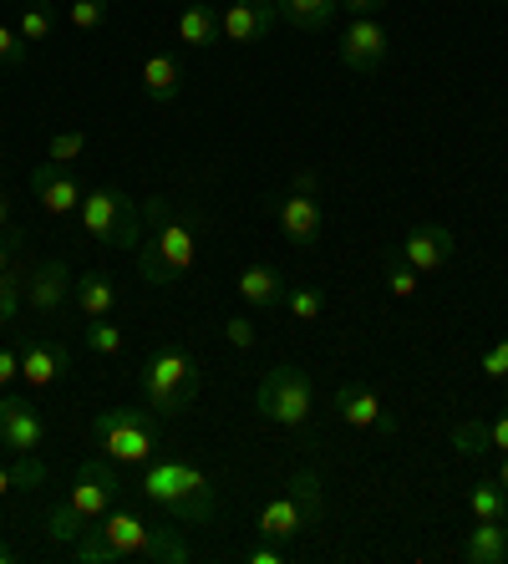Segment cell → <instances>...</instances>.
I'll return each mask as SVG.
<instances>
[{"instance_id":"6da1fadb","label":"cell","mask_w":508,"mask_h":564,"mask_svg":"<svg viewBox=\"0 0 508 564\" xmlns=\"http://www.w3.org/2000/svg\"><path fill=\"white\" fill-rule=\"evenodd\" d=\"M198 229L173 209L169 198H143V245H138V275L153 290H169L194 275Z\"/></svg>"},{"instance_id":"7a4b0ae2","label":"cell","mask_w":508,"mask_h":564,"mask_svg":"<svg viewBox=\"0 0 508 564\" xmlns=\"http://www.w3.org/2000/svg\"><path fill=\"white\" fill-rule=\"evenodd\" d=\"M138 494L153 503L163 519H179V524H214L219 519V488L198 463L188 458H153L138 468Z\"/></svg>"},{"instance_id":"3957f363","label":"cell","mask_w":508,"mask_h":564,"mask_svg":"<svg viewBox=\"0 0 508 564\" xmlns=\"http://www.w3.org/2000/svg\"><path fill=\"white\" fill-rule=\"evenodd\" d=\"M91 447L102 453V458H112L118 468H143V463L163 458V447H169V437H163V417L148 408H102L97 417H91Z\"/></svg>"},{"instance_id":"277c9868","label":"cell","mask_w":508,"mask_h":564,"mask_svg":"<svg viewBox=\"0 0 508 564\" xmlns=\"http://www.w3.org/2000/svg\"><path fill=\"white\" fill-rule=\"evenodd\" d=\"M321 519H326V488H321V473L295 468L285 478V488L260 509L255 534L270 539V544H295V539L305 534V529H315Z\"/></svg>"},{"instance_id":"5b68a950","label":"cell","mask_w":508,"mask_h":564,"mask_svg":"<svg viewBox=\"0 0 508 564\" xmlns=\"http://www.w3.org/2000/svg\"><path fill=\"white\" fill-rule=\"evenodd\" d=\"M138 387H143V408L158 417H183L194 408L198 387H204V367H198L188 351L179 346H158L148 351L143 371H138Z\"/></svg>"},{"instance_id":"8992f818","label":"cell","mask_w":508,"mask_h":564,"mask_svg":"<svg viewBox=\"0 0 508 564\" xmlns=\"http://www.w3.org/2000/svg\"><path fill=\"white\" fill-rule=\"evenodd\" d=\"M77 219H82V235L118 254H138V245H143V204L118 184L87 188Z\"/></svg>"},{"instance_id":"52a82bcc","label":"cell","mask_w":508,"mask_h":564,"mask_svg":"<svg viewBox=\"0 0 508 564\" xmlns=\"http://www.w3.org/2000/svg\"><path fill=\"white\" fill-rule=\"evenodd\" d=\"M255 412L274 427H285V433H300V427H311V412H315V387L311 377L290 361L270 367L255 387Z\"/></svg>"},{"instance_id":"ba28073f","label":"cell","mask_w":508,"mask_h":564,"mask_svg":"<svg viewBox=\"0 0 508 564\" xmlns=\"http://www.w3.org/2000/svg\"><path fill=\"white\" fill-rule=\"evenodd\" d=\"M72 509L87 519V524H97L102 513H112L122 503V473H118V463L112 458H87L77 473H72V484H66V494H62Z\"/></svg>"},{"instance_id":"9c48e42d","label":"cell","mask_w":508,"mask_h":564,"mask_svg":"<svg viewBox=\"0 0 508 564\" xmlns=\"http://www.w3.org/2000/svg\"><path fill=\"white\" fill-rule=\"evenodd\" d=\"M46 443H52V422L36 402L15 392L0 397V447H11V458H41Z\"/></svg>"},{"instance_id":"30bf717a","label":"cell","mask_w":508,"mask_h":564,"mask_svg":"<svg viewBox=\"0 0 508 564\" xmlns=\"http://www.w3.org/2000/svg\"><path fill=\"white\" fill-rule=\"evenodd\" d=\"M387 31H381L377 15H352L346 21V31L336 36V56L346 66H352L356 77H371V72H381V62H387Z\"/></svg>"},{"instance_id":"8fae6325","label":"cell","mask_w":508,"mask_h":564,"mask_svg":"<svg viewBox=\"0 0 508 564\" xmlns=\"http://www.w3.org/2000/svg\"><path fill=\"white\" fill-rule=\"evenodd\" d=\"M336 417L346 422V427H356V433H381V437L397 433V417L381 408V397L371 392L366 381H341L336 387Z\"/></svg>"},{"instance_id":"7c38bea8","label":"cell","mask_w":508,"mask_h":564,"mask_svg":"<svg viewBox=\"0 0 508 564\" xmlns=\"http://www.w3.org/2000/svg\"><path fill=\"white\" fill-rule=\"evenodd\" d=\"M453 254H457V235L447 224H418V229L402 239L397 260H407L418 275H437V270L453 264Z\"/></svg>"},{"instance_id":"4fadbf2b","label":"cell","mask_w":508,"mask_h":564,"mask_svg":"<svg viewBox=\"0 0 508 564\" xmlns=\"http://www.w3.org/2000/svg\"><path fill=\"white\" fill-rule=\"evenodd\" d=\"M274 21H280L274 0H229L219 11V36L229 46H255V41H264L274 31Z\"/></svg>"},{"instance_id":"5bb4252c","label":"cell","mask_w":508,"mask_h":564,"mask_svg":"<svg viewBox=\"0 0 508 564\" xmlns=\"http://www.w3.org/2000/svg\"><path fill=\"white\" fill-rule=\"evenodd\" d=\"M31 194H36V204L52 214V219H62V214L82 209V194H87V188H82L77 173L62 169V163H36V169H31Z\"/></svg>"},{"instance_id":"9a60e30c","label":"cell","mask_w":508,"mask_h":564,"mask_svg":"<svg viewBox=\"0 0 508 564\" xmlns=\"http://www.w3.org/2000/svg\"><path fill=\"white\" fill-rule=\"evenodd\" d=\"M66 371H72V356H66L62 341H46V336H26L21 341V381L31 392H46V387L66 381Z\"/></svg>"},{"instance_id":"2e32d148","label":"cell","mask_w":508,"mask_h":564,"mask_svg":"<svg viewBox=\"0 0 508 564\" xmlns=\"http://www.w3.org/2000/svg\"><path fill=\"white\" fill-rule=\"evenodd\" d=\"M72 285H77V280H72L66 260L62 254H52V260L36 264V270L26 275V305L36 315H56L66 301H72Z\"/></svg>"},{"instance_id":"e0dca14e","label":"cell","mask_w":508,"mask_h":564,"mask_svg":"<svg viewBox=\"0 0 508 564\" xmlns=\"http://www.w3.org/2000/svg\"><path fill=\"white\" fill-rule=\"evenodd\" d=\"M274 224H280V235L290 245H315V239L326 235V214H321L315 194H295V188L274 204Z\"/></svg>"},{"instance_id":"ac0fdd59","label":"cell","mask_w":508,"mask_h":564,"mask_svg":"<svg viewBox=\"0 0 508 564\" xmlns=\"http://www.w3.org/2000/svg\"><path fill=\"white\" fill-rule=\"evenodd\" d=\"M235 290L249 311H274V305H285L290 280H285V270H274V264H245Z\"/></svg>"},{"instance_id":"d6986e66","label":"cell","mask_w":508,"mask_h":564,"mask_svg":"<svg viewBox=\"0 0 508 564\" xmlns=\"http://www.w3.org/2000/svg\"><path fill=\"white\" fill-rule=\"evenodd\" d=\"M72 305L82 311V321H102V315L118 311V280L107 275V270H87L72 285Z\"/></svg>"},{"instance_id":"ffe728a7","label":"cell","mask_w":508,"mask_h":564,"mask_svg":"<svg viewBox=\"0 0 508 564\" xmlns=\"http://www.w3.org/2000/svg\"><path fill=\"white\" fill-rule=\"evenodd\" d=\"M463 560L468 564H504L508 560V524L504 519H473L463 534Z\"/></svg>"},{"instance_id":"44dd1931","label":"cell","mask_w":508,"mask_h":564,"mask_svg":"<svg viewBox=\"0 0 508 564\" xmlns=\"http://www.w3.org/2000/svg\"><path fill=\"white\" fill-rule=\"evenodd\" d=\"M143 93L153 97L158 107H173L183 97V62L169 52H153L143 62Z\"/></svg>"},{"instance_id":"7402d4cb","label":"cell","mask_w":508,"mask_h":564,"mask_svg":"<svg viewBox=\"0 0 508 564\" xmlns=\"http://www.w3.org/2000/svg\"><path fill=\"white\" fill-rule=\"evenodd\" d=\"M179 41L183 46H194V52H204V46H214L219 36V11H214L209 0H194V6H183L179 15Z\"/></svg>"},{"instance_id":"603a6c76","label":"cell","mask_w":508,"mask_h":564,"mask_svg":"<svg viewBox=\"0 0 508 564\" xmlns=\"http://www.w3.org/2000/svg\"><path fill=\"white\" fill-rule=\"evenodd\" d=\"M336 6L341 0H274V11H280V21L295 31H331V21H336Z\"/></svg>"},{"instance_id":"cb8c5ba5","label":"cell","mask_w":508,"mask_h":564,"mask_svg":"<svg viewBox=\"0 0 508 564\" xmlns=\"http://www.w3.org/2000/svg\"><path fill=\"white\" fill-rule=\"evenodd\" d=\"M87 529H91V524H87V519H82V513L72 509L66 499H56L52 509H46V519H41V534L52 539V544H62V550H72V544H77Z\"/></svg>"},{"instance_id":"d4e9b609","label":"cell","mask_w":508,"mask_h":564,"mask_svg":"<svg viewBox=\"0 0 508 564\" xmlns=\"http://www.w3.org/2000/svg\"><path fill=\"white\" fill-rule=\"evenodd\" d=\"M41 484H52V468L41 458L0 463V499H6V494H26V488H41Z\"/></svg>"},{"instance_id":"484cf974","label":"cell","mask_w":508,"mask_h":564,"mask_svg":"<svg viewBox=\"0 0 508 564\" xmlns=\"http://www.w3.org/2000/svg\"><path fill=\"white\" fill-rule=\"evenodd\" d=\"M82 341H87L91 356H107V361H118V356L128 351V336H122V326H112V315H102V321H87Z\"/></svg>"},{"instance_id":"4316f807","label":"cell","mask_w":508,"mask_h":564,"mask_svg":"<svg viewBox=\"0 0 508 564\" xmlns=\"http://www.w3.org/2000/svg\"><path fill=\"white\" fill-rule=\"evenodd\" d=\"M285 311L295 315V326H315L326 315V290L321 285H290L285 290Z\"/></svg>"},{"instance_id":"83f0119b","label":"cell","mask_w":508,"mask_h":564,"mask_svg":"<svg viewBox=\"0 0 508 564\" xmlns=\"http://www.w3.org/2000/svg\"><path fill=\"white\" fill-rule=\"evenodd\" d=\"M468 513L473 519H504L508 524V494L494 484V478H478V484L468 488Z\"/></svg>"},{"instance_id":"f1b7e54d","label":"cell","mask_w":508,"mask_h":564,"mask_svg":"<svg viewBox=\"0 0 508 564\" xmlns=\"http://www.w3.org/2000/svg\"><path fill=\"white\" fill-rule=\"evenodd\" d=\"M82 153H87V132H82V128H56L52 138H46V163H62V169H72Z\"/></svg>"},{"instance_id":"f546056e","label":"cell","mask_w":508,"mask_h":564,"mask_svg":"<svg viewBox=\"0 0 508 564\" xmlns=\"http://www.w3.org/2000/svg\"><path fill=\"white\" fill-rule=\"evenodd\" d=\"M66 554H72V560H77V564H122V560H118V550L107 544V539H102V529H97V524H91L87 534H82V539H77V544H72V550H66Z\"/></svg>"},{"instance_id":"4dcf8cb0","label":"cell","mask_w":508,"mask_h":564,"mask_svg":"<svg viewBox=\"0 0 508 564\" xmlns=\"http://www.w3.org/2000/svg\"><path fill=\"white\" fill-rule=\"evenodd\" d=\"M453 447L463 453L468 463H478L483 453H488V422H478V417H463L453 427Z\"/></svg>"},{"instance_id":"1f68e13d","label":"cell","mask_w":508,"mask_h":564,"mask_svg":"<svg viewBox=\"0 0 508 564\" xmlns=\"http://www.w3.org/2000/svg\"><path fill=\"white\" fill-rule=\"evenodd\" d=\"M21 301H26V275L11 264V270L0 275V326H11L15 311H21Z\"/></svg>"},{"instance_id":"d6a6232c","label":"cell","mask_w":508,"mask_h":564,"mask_svg":"<svg viewBox=\"0 0 508 564\" xmlns=\"http://www.w3.org/2000/svg\"><path fill=\"white\" fill-rule=\"evenodd\" d=\"M418 270H412V264H407V260H391L387 264V290H391V295H397V301H412V295H418Z\"/></svg>"},{"instance_id":"836d02e7","label":"cell","mask_w":508,"mask_h":564,"mask_svg":"<svg viewBox=\"0 0 508 564\" xmlns=\"http://www.w3.org/2000/svg\"><path fill=\"white\" fill-rule=\"evenodd\" d=\"M224 341L235 346V351H255L260 330H255V321H249V315H229V321H224Z\"/></svg>"},{"instance_id":"e575fe53","label":"cell","mask_w":508,"mask_h":564,"mask_svg":"<svg viewBox=\"0 0 508 564\" xmlns=\"http://www.w3.org/2000/svg\"><path fill=\"white\" fill-rule=\"evenodd\" d=\"M26 52H31V41L21 36L15 26H6V21H0V66H21V62H26Z\"/></svg>"},{"instance_id":"d590c367","label":"cell","mask_w":508,"mask_h":564,"mask_svg":"<svg viewBox=\"0 0 508 564\" xmlns=\"http://www.w3.org/2000/svg\"><path fill=\"white\" fill-rule=\"evenodd\" d=\"M72 26L77 31H97L107 21V0H72Z\"/></svg>"},{"instance_id":"8d00e7d4","label":"cell","mask_w":508,"mask_h":564,"mask_svg":"<svg viewBox=\"0 0 508 564\" xmlns=\"http://www.w3.org/2000/svg\"><path fill=\"white\" fill-rule=\"evenodd\" d=\"M21 36L26 41H46L52 36V11H46V6H31V11H21Z\"/></svg>"},{"instance_id":"74e56055","label":"cell","mask_w":508,"mask_h":564,"mask_svg":"<svg viewBox=\"0 0 508 564\" xmlns=\"http://www.w3.org/2000/svg\"><path fill=\"white\" fill-rule=\"evenodd\" d=\"M478 371L488 381H508V341H494L488 351L478 356Z\"/></svg>"},{"instance_id":"f35d334b","label":"cell","mask_w":508,"mask_h":564,"mask_svg":"<svg viewBox=\"0 0 508 564\" xmlns=\"http://www.w3.org/2000/svg\"><path fill=\"white\" fill-rule=\"evenodd\" d=\"M21 245H26V229H21V224H6V229H0V275H6V270L15 264Z\"/></svg>"},{"instance_id":"ab89813d","label":"cell","mask_w":508,"mask_h":564,"mask_svg":"<svg viewBox=\"0 0 508 564\" xmlns=\"http://www.w3.org/2000/svg\"><path fill=\"white\" fill-rule=\"evenodd\" d=\"M245 564H285V544H270V539H264V544H249Z\"/></svg>"},{"instance_id":"60d3db41","label":"cell","mask_w":508,"mask_h":564,"mask_svg":"<svg viewBox=\"0 0 508 564\" xmlns=\"http://www.w3.org/2000/svg\"><path fill=\"white\" fill-rule=\"evenodd\" d=\"M11 381H21V351L0 346V392H11Z\"/></svg>"},{"instance_id":"b9f144b4","label":"cell","mask_w":508,"mask_h":564,"mask_svg":"<svg viewBox=\"0 0 508 564\" xmlns=\"http://www.w3.org/2000/svg\"><path fill=\"white\" fill-rule=\"evenodd\" d=\"M488 447H498V453H508V412H498V417L488 422Z\"/></svg>"},{"instance_id":"7bdbcfd3","label":"cell","mask_w":508,"mask_h":564,"mask_svg":"<svg viewBox=\"0 0 508 564\" xmlns=\"http://www.w3.org/2000/svg\"><path fill=\"white\" fill-rule=\"evenodd\" d=\"M387 0H341V11H352V15H377Z\"/></svg>"},{"instance_id":"ee69618b","label":"cell","mask_w":508,"mask_h":564,"mask_svg":"<svg viewBox=\"0 0 508 564\" xmlns=\"http://www.w3.org/2000/svg\"><path fill=\"white\" fill-rule=\"evenodd\" d=\"M494 484L508 494V453H498V473H494Z\"/></svg>"},{"instance_id":"f6af8a7d","label":"cell","mask_w":508,"mask_h":564,"mask_svg":"<svg viewBox=\"0 0 508 564\" xmlns=\"http://www.w3.org/2000/svg\"><path fill=\"white\" fill-rule=\"evenodd\" d=\"M295 194H315V173H295Z\"/></svg>"},{"instance_id":"bcb514c9","label":"cell","mask_w":508,"mask_h":564,"mask_svg":"<svg viewBox=\"0 0 508 564\" xmlns=\"http://www.w3.org/2000/svg\"><path fill=\"white\" fill-rule=\"evenodd\" d=\"M11 224V194H0V229Z\"/></svg>"},{"instance_id":"7dc6e473","label":"cell","mask_w":508,"mask_h":564,"mask_svg":"<svg viewBox=\"0 0 508 564\" xmlns=\"http://www.w3.org/2000/svg\"><path fill=\"white\" fill-rule=\"evenodd\" d=\"M0 564H15V550L6 544V539H0Z\"/></svg>"},{"instance_id":"c3c4849f","label":"cell","mask_w":508,"mask_h":564,"mask_svg":"<svg viewBox=\"0 0 508 564\" xmlns=\"http://www.w3.org/2000/svg\"><path fill=\"white\" fill-rule=\"evenodd\" d=\"M504 6H508V0H504Z\"/></svg>"}]
</instances>
